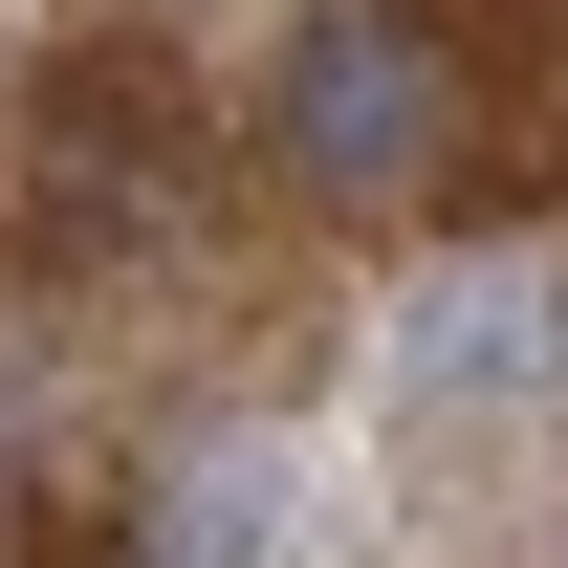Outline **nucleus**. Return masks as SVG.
I'll list each match as a JSON object with an SVG mask.
<instances>
[{"instance_id":"obj_1","label":"nucleus","mask_w":568,"mask_h":568,"mask_svg":"<svg viewBox=\"0 0 568 568\" xmlns=\"http://www.w3.org/2000/svg\"><path fill=\"white\" fill-rule=\"evenodd\" d=\"M437 110H459V67H437L416 22H306V44L263 67V153L306 175V197H416Z\"/></svg>"},{"instance_id":"obj_2","label":"nucleus","mask_w":568,"mask_h":568,"mask_svg":"<svg viewBox=\"0 0 568 568\" xmlns=\"http://www.w3.org/2000/svg\"><path fill=\"white\" fill-rule=\"evenodd\" d=\"M568 394V263H437L394 306V416L416 437H481V416H547Z\"/></svg>"},{"instance_id":"obj_3","label":"nucleus","mask_w":568,"mask_h":568,"mask_svg":"<svg viewBox=\"0 0 568 568\" xmlns=\"http://www.w3.org/2000/svg\"><path fill=\"white\" fill-rule=\"evenodd\" d=\"M175 219V110H153V67H67L44 88V241H153Z\"/></svg>"},{"instance_id":"obj_4","label":"nucleus","mask_w":568,"mask_h":568,"mask_svg":"<svg viewBox=\"0 0 568 568\" xmlns=\"http://www.w3.org/2000/svg\"><path fill=\"white\" fill-rule=\"evenodd\" d=\"M284 547V481L263 459H197V503H175V568H263Z\"/></svg>"},{"instance_id":"obj_5","label":"nucleus","mask_w":568,"mask_h":568,"mask_svg":"<svg viewBox=\"0 0 568 568\" xmlns=\"http://www.w3.org/2000/svg\"><path fill=\"white\" fill-rule=\"evenodd\" d=\"M437 22H568V0H437Z\"/></svg>"}]
</instances>
